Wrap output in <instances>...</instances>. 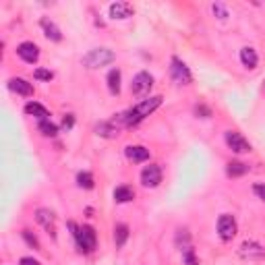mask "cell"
Returning <instances> with one entry per match:
<instances>
[{
	"label": "cell",
	"mask_w": 265,
	"mask_h": 265,
	"mask_svg": "<svg viewBox=\"0 0 265 265\" xmlns=\"http://www.w3.org/2000/svg\"><path fill=\"white\" fill-rule=\"evenodd\" d=\"M162 95H153V97H147V100H141L137 106L129 108L127 112H120L116 114L112 120V124H116V127H135V124H139L143 118H147L151 112H156V110L162 106Z\"/></svg>",
	"instance_id": "1"
},
{
	"label": "cell",
	"mask_w": 265,
	"mask_h": 265,
	"mask_svg": "<svg viewBox=\"0 0 265 265\" xmlns=\"http://www.w3.org/2000/svg\"><path fill=\"white\" fill-rule=\"evenodd\" d=\"M68 228L73 230V236L77 241V249L81 253H91L95 249V243H97V236H95V230L91 226H77L75 222H68Z\"/></svg>",
	"instance_id": "2"
},
{
	"label": "cell",
	"mask_w": 265,
	"mask_h": 265,
	"mask_svg": "<svg viewBox=\"0 0 265 265\" xmlns=\"http://www.w3.org/2000/svg\"><path fill=\"white\" fill-rule=\"evenodd\" d=\"M114 60H116V54L112 50H108V48H95V50H91L89 54L83 56V64H85L87 68L108 66V64H112Z\"/></svg>",
	"instance_id": "3"
},
{
	"label": "cell",
	"mask_w": 265,
	"mask_h": 265,
	"mask_svg": "<svg viewBox=\"0 0 265 265\" xmlns=\"http://www.w3.org/2000/svg\"><path fill=\"white\" fill-rule=\"evenodd\" d=\"M170 77H172V81L176 83V85H189V83L193 81L189 66L176 56L170 60Z\"/></svg>",
	"instance_id": "4"
},
{
	"label": "cell",
	"mask_w": 265,
	"mask_h": 265,
	"mask_svg": "<svg viewBox=\"0 0 265 265\" xmlns=\"http://www.w3.org/2000/svg\"><path fill=\"white\" fill-rule=\"evenodd\" d=\"M236 232H239V226H236L234 216L222 214L218 218V234H220V239L224 241V243H228V241H232L234 236H236Z\"/></svg>",
	"instance_id": "5"
},
{
	"label": "cell",
	"mask_w": 265,
	"mask_h": 265,
	"mask_svg": "<svg viewBox=\"0 0 265 265\" xmlns=\"http://www.w3.org/2000/svg\"><path fill=\"white\" fill-rule=\"evenodd\" d=\"M151 87H153V77H151L149 73L141 71V73H137V75L133 77V83H131V91H133V95H137V97H145V95H149Z\"/></svg>",
	"instance_id": "6"
},
{
	"label": "cell",
	"mask_w": 265,
	"mask_h": 265,
	"mask_svg": "<svg viewBox=\"0 0 265 265\" xmlns=\"http://www.w3.org/2000/svg\"><path fill=\"white\" fill-rule=\"evenodd\" d=\"M162 183V168L158 164H149L141 170V185L145 189H156Z\"/></svg>",
	"instance_id": "7"
},
{
	"label": "cell",
	"mask_w": 265,
	"mask_h": 265,
	"mask_svg": "<svg viewBox=\"0 0 265 265\" xmlns=\"http://www.w3.org/2000/svg\"><path fill=\"white\" fill-rule=\"evenodd\" d=\"M239 255L249 261H257V259H265V249L255 241H245L239 247Z\"/></svg>",
	"instance_id": "8"
},
{
	"label": "cell",
	"mask_w": 265,
	"mask_h": 265,
	"mask_svg": "<svg viewBox=\"0 0 265 265\" xmlns=\"http://www.w3.org/2000/svg\"><path fill=\"white\" fill-rule=\"evenodd\" d=\"M35 220H37V224L52 236V239H56V216H54L50 209H44V207L37 209V212H35Z\"/></svg>",
	"instance_id": "9"
},
{
	"label": "cell",
	"mask_w": 265,
	"mask_h": 265,
	"mask_svg": "<svg viewBox=\"0 0 265 265\" xmlns=\"http://www.w3.org/2000/svg\"><path fill=\"white\" fill-rule=\"evenodd\" d=\"M224 139H226V145H228L234 153H249V151H251V143L247 141V139H245L239 131H228Z\"/></svg>",
	"instance_id": "10"
},
{
	"label": "cell",
	"mask_w": 265,
	"mask_h": 265,
	"mask_svg": "<svg viewBox=\"0 0 265 265\" xmlns=\"http://www.w3.org/2000/svg\"><path fill=\"white\" fill-rule=\"evenodd\" d=\"M17 54H19V58L25 60L27 64H35L39 60V48L33 44V41H23V44H19Z\"/></svg>",
	"instance_id": "11"
},
{
	"label": "cell",
	"mask_w": 265,
	"mask_h": 265,
	"mask_svg": "<svg viewBox=\"0 0 265 265\" xmlns=\"http://www.w3.org/2000/svg\"><path fill=\"white\" fill-rule=\"evenodd\" d=\"M8 89L10 91H15L23 97H31L33 95V85L27 79H21V77H15V79H10L8 81Z\"/></svg>",
	"instance_id": "12"
},
{
	"label": "cell",
	"mask_w": 265,
	"mask_h": 265,
	"mask_svg": "<svg viewBox=\"0 0 265 265\" xmlns=\"http://www.w3.org/2000/svg\"><path fill=\"white\" fill-rule=\"evenodd\" d=\"M39 25H41V29H44V35H46L50 41H62V31L58 29V25L54 23L52 19L44 17V19L39 21Z\"/></svg>",
	"instance_id": "13"
},
{
	"label": "cell",
	"mask_w": 265,
	"mask_h": 265,
	"mask_svg": "<svg viewBox=\"0 0 265 265\" xmlns=\"http://www.w3.org/2000/svg\"><path fill=\"white\" fill-rule=\"evenodd\" d=\"M124 153H127V158L135 164H141V162L149 160V149L143 147V145H129L127 149H124Z\"/></svg>",
	"instance_id": "14"
},
{
	"label": "cell",
	"mask_w": 265,
	"mask_h": 265,
	"mask_svg": "<svg viewBox=\"0 0 265 265\" xmlns=\"http://www.w3.org/2000/svg\"><path fill=\"white\" fill-rule=\"evenodd\" d=\"M133 12H135V8L129 2L110 4V17H112V19H129V17H133Z\"/></svg>",
	"instance_id": "15"
},
{
	"label": "cell",
	"mask_w": 265,
	"mask_h": 265,
	"mask_svg": "<svg viewBox=\"0 0 265 265\" xmlns=\"http://www.w3.org/2000/svg\"><path fill=\"white\" fill-rule=\"evenodd\" d=\"M25 114H29V116H35L39 122L41 120H50V112L48 110L37 104V102H29V104H25Z\"/></svg>",
	"instance_id": "16"
},
{
	"label": "cell",
	"mask_w": 265,
	"mask_h": 265,
	"mask_svg": "<svg viewBox=\"0 0 265 265\" xmlns=\"http://www.w3.org/2000/svg\"><path fill=\"white\" fill-rule=\"evenodd\" d=\"M241 62L247 66V68H255L257 66V62H259V56H257V52L253 50V48H243L241 50Z\"/></svg>",
	"instance_id": "17"
},
{
	"label": "cell",
	"mask_w": 265,
	"mask_h": 265,
	"mask_svg": "<svg viewBox=\"0 0 265 265\" xmlns=\"http://www.w3.org/2000/svg\"><path fill=\"white\" fill-rule=\"evenodd\" d=\"M120 71L118 68H112V71L108 73V77H106V81H108V89H110V93L112 95H118L120 93Z\"/></svg>",
	"instance_id": "18"
},
{
	"label": "cell",
	"mask_w": 265,
	"mask_h": 265,
	"mask_svg": "<svg viewBox=\"0 0 265 265\" xmlns=\"http://www.w3.org/2000/svg\"><path fill=\"white\" fill-rule=\"evenodd\" d=\"M133 199H135V191L131 187H127V185H122V187H118L114 191V201L116 203H129Z\"/></svg>",
	"instance_id": "19"
},
{
	"label": "cell",
	"mask_w": 265,
	"mask_h": 265,
	"mask_svg": "<svg viewBox=\"0 0 265 265\" xmlns=\"http://www.w3.org/2000/svg\"><path fill=\"white\" fill-rule=\"evenodd\" d=\"M127 239H129V226L127 224H116L114 226V245H116V249L124 247Z\"/></svg>",
	"instance_id": "20"
},
{
	"label": "cell",
	"mask_w": 265,
	"mask_h": 265,
	"mask_svg": "<svg viewBox=\"0 0 265 265\" xmlns=\"http://www.w3.org/2000/svg\"><path fill=\"white\" fill-rule=\"evenodd\" d=\"M247 172H249V166L243 164V162H230L228 168H226V174H228L230 178H239V176H243V174H247Z\"/></svg>",
	"instance_id": "21"
},
{
	"label": "cell",
	"mask_w": 265,
	"mask_h": 265,
	"mask_svg": "<svg viewBox=\"0 0 265 265\" xmlns=\"http://www.w3.org/2000/svg\"><path fill=\"white\" fill-rule=\"evenodd\" d=\"M95 133L102 135V137H116L118 135V127L112 124V122H100L95 127Z\"/></svg>",
	"instance_id": "22"
},
{
	"label": "cell",
	"mask_w": 265,
	"mask_h": 265,
	"mask_svg": "<svg viewBox=\"0 0 265 265\" xmlns=\"http://www.w3.org/2000/svg\"><path fill=\"white\" fill-rule=\"evenodd\" d=\"M37 131L44 135V137H56L58 135V127L54 122H50V120H41L37 124Z\"/></svg>",
	"instance_id": "23"
},
{
	"label": "cell",
	"mask_w": 265,
	"mask_h": 265,
	"mask_svg": "<svg viewBox=\"0 0 265 265\" xmlns=\"http://www.w3.org/2000/svg\"><path fill=\"white\" fill-rule=\"evenodd\" d=\"M77 185L81 187V189H93L95 187V183H93V174L91 172H79L77 174Z\"/></svg>",
	"instance_id": "24"
},
{
	"label": "cell",
	"mask_w": 265,
	"mask_h": 265,
	"mask_svg": "<svg viewBox=\"0 0 265 265\" xmlns=\"http://www.w3.org/2000/svg\"><path fill=\"white\" fill-rule=\"evenodd\" d=\"M21 234H23L25 243L29 245V247H33L35 251H39V249H41V245H39V241H37V236H35V234H31V230H23Z\"/></svg>",
	"instance_id": "25"
},
{
	"label": "cell",
	"mask_w": 265,
	"mask_h": 265,
	"mask_svg": "<svg viewBox=\"0 0 265 265\" xmlns=\"http://www.w3.org/2000/svg\"><path fill=\"white\" fill-rule=\"evenodd\" d=\"M183 261H185L187 265H197V257H195V249H193V247L183 249Z\"/></svg>",
	"instance_id": "26"
},
{
	"label": "cell",
	"mask_w": 265,
	"mask_h": 265,
	"mask_svg": "<svg viewBox=\"0 0 265 265\" xmlns=\"http://www.w3.org/2000/svg\"><path fill=\"white\" fill-rule=\"evenodd\" d=\"M33 77H35L37 81H52V79H54V73L48 71V68H35Z\"/></svg>",
	"instance_id": "27"
},
{
	"label": "cell",
	"mask_w": 265,
	"mask_h": 265,
	"mask_svg": "<svg viewBox=\"0 0 265 265\" xmlns=\"http://www.w3.org/2000/svg\"><path fill=\"white\" fill-rule=\"evenodd\" d=\"M212 10H214V15H218V19H222V21H224V19H228V10H226V6L224 4H214L212 6Z\"/></svg>",
	"instance_id": "28"
},
{
	"label": "cell",
	"mask_w": 265,
	"mask_h": 265,
	"mask_svg": "<svg viewBox=\"0 0 265 265\" xmlns=\"http://www.w3.org/2000/svg\"><path fill=\"white\" fill-rule=\"evenodd\" d=\"M75 127V116L73 114H64V118H62V129L64 131H71Z\"/></svg>",
	"instance_id": "29"
},
{
	"label": "cell",
	"mask_w": 265,
	"mask_h": 265,
	"mask_svg": "<svg viewBox=\"0 0 265 265\" xmlns=\"http://www.w3.org/2000/svg\"><path fill=\"white\" fill-rule=\"evenodd\" d=\"M195 114H197V116L201 114V118H209V116H212V110H209L207 106H203V104H201V106L195 108Z\"/></svg>",
	"instance_id": "30"
},
{
	"label": "cell",
	"mask_w": 265,
	"mask_h": 265,
	"mask_svg": "<svg viewBox=\"0 0 265 265\" xmlns=\"http://www.w3.org/2000/svg\"><path fill=\"white\" fill-rule=\"evenodd\" d=\"M253 191H255V195H257L261 201H265V185H255Z\"/></svg>",
	"instance_id": "31"
},
{
	"label": "cell",
	"mask_w": 265,
	"mask_h": 265,
	"mask_svg": "<svg viewBox=\"0 0 265 265\" xmlns=\"http://www.w3.org/2000/svg\"><path fill=\"white\" fill-rule=\"evenodd\" d=\"M19 263H21V265H41V263H39L37 259H33V257H23Z\"/></svg>",
	"instance_id": "32"
}]
</instances>
